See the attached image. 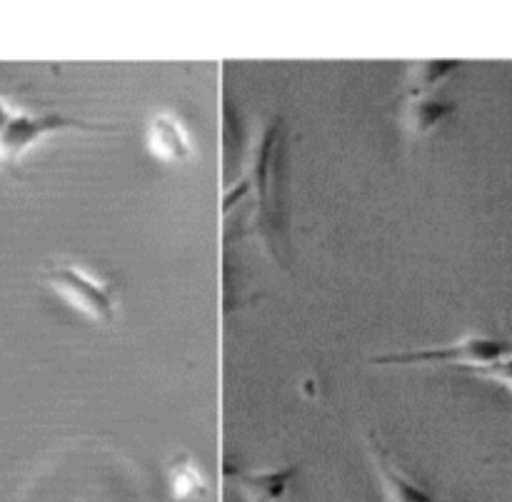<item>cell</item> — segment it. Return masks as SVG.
Here are the masks:
<instances>
[{
	"mask_svg": "<svg viewBox=\"0 0 512 502\" xmlns=\"http://www.w3.org/2000/svg\"><path fill=\"white\" fill-rule=\"evenodd\" d=\"M43 280L88 318L98 323H113L115 320V295L108 283L95 278L85 268L73 263H55L43 270Z\"/></svg>",
	"mask_w": 512,
	"mask_h": 502,
	"instance_id": "cell-1",
	"label": "cell"
},
{
	"mask_svg": "<svg viewBox=\"0 0 512 502\" xmlns=\"http://www.w3.org/2000/svg\"><path fill=\"white\" fill-rule=\"evenodd\" d=\"M512 355V345L505 340L483 338V335H468L460 343L445 345L433 350H415V353L385 355L378 358V365H458V368H485L495 360Z\"/></svg>",
	"mask_w": 512,
	"mask_h": 502,
	"instance_id": "cell-2",
	"label": "cell"
},
{
	"mask_svg": "<svg viewBox=\"0 0 512 502\" xmlns=\"http://www.w3.org/2000/svg\"><path fill=\"white\" fill-rule=\"evenodd\" d=\"M63 130H105L100 125H85L75 118H65L58 113H15L5 123L0 133V163H18L30 148L40 140L50 138Z\"/></svg>",
	"mask_w": 512,
	"mask_h": 502,
	"instance_id": "cell-3",
	"label": "cell"
},
{
	"mask_svg": "<svg viewBox=\"0 0 512 502\" xmlns=\"http://www.w3.org/2000/svg\"><path fill=\"white\" fill-rule=\"evenodd\" d=\"M148 148L163 163H183L193 155V140L178 115L158 113L148 125Z\"/></svg>",
	"mask_w": 512,
	"mask_h": 502,
	"instance_id": "cell-4",
	"label": "cell"
},
{
	"mask_svg": "<svg viewBox=\"0 0 512 502\" xmlns=\"http://www.w3.org/2000/svg\"><path fill=\"white\" fill-rule=\"evenodd\" d=\"M368 443L370 455H373L375 473L380 475V483H383L385 502H435L428 490L420 488L410 478H405L398 468H393V463L388 460V453L380 448V443H375L373 435H368Z\"/></svg>",
	"mask_w": 512,
	"mask_h": 502,
	"instance_id": "cell-5",
	"label": "cell"
},
{
	"mask_svg": "<svg viewBox=\"0 0 512 502\" xmlns=\"http://www.w3.org/2000/svg\"><path fill=\"white\" fill-rule=\"evenodd\" d=\"M298 468L265 470V473H235L225 470L230 480H235V488L245 495V502H280L288 493L290 480L295 478Z\"/></svg>",
	"mask_w": 512,
	"mask_h": 502,
	"instance_id": "cell-6",
	"label": "cell"
},
{
	"mask_svg": "<svg viewBox=\"0 0 512 502\" xmlns=\"http://www.w3.org/2000/svg\"><path fill=\"white\" fill-rule=\"evenodd\" d=\"M170 490H173L175 500H193L203 498L208 493V480H205L203 470L198 468L188 453H180L173 463L168 465Z\"/></svg>",
	"mask_w": 512,
	"mask_h": 502,
	"instance_id": "cell-7",
	"label": "cell"
},
{
	"mask_svg": "<svg viewBox=\"0 0 512 502\" xmlns=\"http://www.w3.org/2000/svg\"><path fill=\"white\" fill-rule=\"evenodd\" d=\"M450 113H453L450 103H440V100L428 98V95H413L403 110V123L410 133L423 135L433 130L440 120L448 118Z\"/></svg>",
	"mask_w": 512,
	"mask_h": 502,
	"instance_id": "cell-8",
	"label": "cell"
},
{
	"mask_svg": "<svg viewBox=\"0 0 512 502\" xmlns=\"http://www.w3.org/2000/svg\"><path fill=\"white\" fill-rule=\"evenodd\" d=\"M460 63L455 60H430V63H420L418 68L413 70L418 85H413V95H423L425 88H433L440 80L448 78L453 70H458Z\"/></svg>",
	"mask_w": 512,
	"mask_h": 502,
	"instance_id": "cell-9",
	"label": "cell"
},
{
	"mask_svg": "<svg viewBox=\"0 0 512 502\" xmlns=\"http://www.w3.org/2000/svg\"><path fill=\"white\" fill-rule=\"evenodd\" d=\"M473 373L495 380V383L505 385V388L512 390V355H505V358L495 360V363L485 365V368H475Z\"/></svg>",
	"mask_w": 512,
	"mask_h": 502,
	"instance_id": "cell-10",
	"label": "cell"
},
{
	"mask_svg": "<svg viewBox=\"0 0 512 502\" xmlns=\"http://www.w3.org/2000/svg\"><path fill=\"white\" fill-rule=\"evenodd\" d=\"M10 115H13V110H10L8 105H5L3 100H0V133H3L5 123H8V120H10Z\"/></svg>",
	"mask_w": 512,
	"mask_h": 502,
	"instance_id": "cell-11",
	"label": "cell"
}]
</instances>
